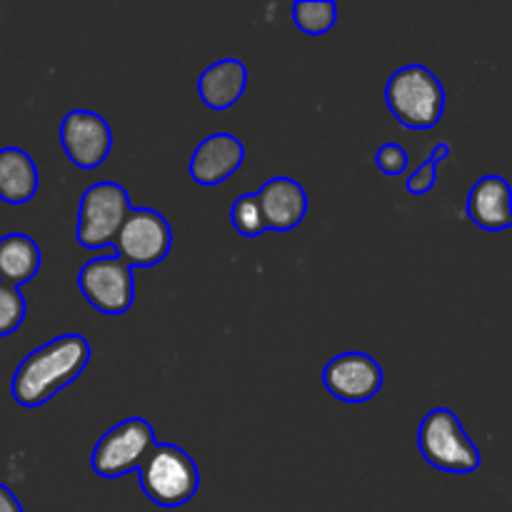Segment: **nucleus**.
<instances>
[{
  "label": "nucleus",
  "mask_w": 512,
  "mask_h": 512,
  "mask_svg": "<svg viewBox=\"0 0 512 512\" xmlns=\"http://www.w3.org/2000/svg\"><path fill=\"white\" fill-rule=\"evenodd\" d=\"M155 433L148 420L128 418L110 428L103 438L95 443L93 465L100 478H120L143 465L145 455L153 450Z\"/></svg>",
  "instance_id": "423d86ee"
},
{
  "label": "nucleus",
  "mask_w": 512,
  "mask_h": 512,
  "mask_svg": "<svg viewBox=\"0 0 512 512\" xmlns=\"http://www.w3.org/2000/svg\"><path fill=\"white\" fill-rule=\"evenodd\" d=\"M0 512H25L20 500L13 495V490L3 483H0Z\"/></svg>",
  "instance_id": "4be33fe9"
},
{
  "label": "nucleus",
  "mask_w": 512,
  "mask_h": 512,
  "mask_svg": "<svg viewBox=\"0 0 512 512\" xmlns=\"http://www.w3.org/2000/svg\"><path fill=\"white\" fill-rule=\"evenodd\" d=\"M468 215L478 228L498 233L512 225V188L503 175H485L470 188Z\"/></svg>",
  "instance_id": "ddd939ff"
},
{
  "label": "nucleus",
  "mask_w": 512,
  "mask_h": 512,
  "mask_svg": "<svg viewBox=\"0 0 512 512\" xmlns=\"http://www.w3.org/2000/svg\"><path fill=\"white\" fill-rule=\"evenodd\" d=\"M293 20L303 33L308 35H323L338 20V5L330 3V0H320V3H300L293 5Z\"/></svg>",
  "instance_id": "f3484780"
},
{
  "label": "nucleus",
  "mask_w": 512,
  "mask_h": 512,
  "mask_svg": "<svg viewBox=\"0 0 512 512\" xmlns=\"http://www.w3.org/2000/svg\"><path fill=\"white\" fill-rule=\"evenodd\" d=\"M230 223H233V228L238 230L243 238H258V235H263L265 230H268V225H265L258 195L255 193L240 195V198L233 203V208H230Z\"/></svg>",
  "instance_id": "a211bd4d"
},
{
  "label": "nucleus",
  "mask_w": 512,
  "mask_h": 512,
  "mask_svg": "<svg viewBox=\"0 0 512 512\" xmlns=\"http://www.w3.org/2000/svg\"><path fill=\"white\" fill-rule=\"evenodd\" d=\"M418 448L428 465L443 473H475L483 463L460 418L448 408L430 410L418 428Z\"/></svg>",
  "instance_id": "20e7f679"
},
{
  "label": "nucleus",
  "mask_w": 512,
  "mask_h": 512,
  "mask_svg": "<svg viewBox=\"0 0 512 512\" xmlns=\"http://www.w3.org/2000/svg\"><path fill=\"white\" fill-rule=\"evenodd\" d=\"M435 180H438V165L433 160H425L418 170L408 178V193L410 195H425L428 190H433Z\"/></svg>",
  "instance_id": "412c9836"
},
{
  "label": "nucleus",
  "mask_w": 512,
  "mask_h": 512,
  "mask_svg": "<svg viewBox=\"0 0 512 512\" xmlns=\"http://www.w3.org/2000/svg\"><path fill=\"white\" fill-rule=\"evenodd\" d=\"M78 288L103 315H123L133 305V270L118 255L93 258L80 268Z\"/></svg>",
  "instance_id": "6e6552de"
},
{
  "label": "nucleus",
  "mask_w": 512,
  "mask_h": 512,
  "mask_svg": "<svg viewBox=\"0 0 512 512\" xmlns=\"http://www.w3.org/2000/svg\"><path fill=\"white\" fill-rule=\"evenodd\" d=\"M40 248L30 235L8 233L0 238V283L20 285L30 283L40 270Z\"/></svg>",
  "instance_id": "dca6fc26"
},
{
  "label": "nucleus",
  "mask_w": 512,
  "mask_h": 512,
  "mask_svg": "<svg viewBox=\"0 0 512 512\" xmlns=\"http://www.w3.org/2000/svg\"><path fill=\"white\" fill-rule=\"evenodd\" d=\"M510 228H512V225H510Z\"/></svg>",
  "instance_id": "b1692460"
},
{
  "label": "nucleus",
  "mask_w": 512,
  "mask_h": 512,
  "mask_svg": "<svg viewBox=\"0 0 512 512\" xmlns=\"http://www.w3.org/2000/svg\"><path fill=\"white\" fill-rule=\"evenodd\" d=\"M383 368L365 353H343L323 370V385L343 403H368L383 388Z\"/></svg>",
  "instance_id": "9d476101"
},
{
  "label": "nucleus",
  "mask_w": 512,
  "mask_h": 512,
  "mask_svg": "<svg viewBox=\"0 0 512 512\" xmlns=\"http://www.w3.org/2000/svg\"><path fill=\"white\" fill-rule=\"evenodd\" d=\"M130 213L128 190L118 183H95L80 198L78 240L95 250L113 245Z\"/></svg>",
  "instance_id": "39448f33"
},
{
  "label": "nucleus",
  "mask_w": 512,
  "mask_h": 512,
  "mask_svg": "<svg viewBox=\"0 0 512 512\" xmlns=\"http://www.w3.org/2000/svg\"><path fill=\"white\" fill-rule=\"evenodd\" d=\"M245 85H248V68L238 58H225L203 70L198 93L208 108L225 110L243 98Z\"/></svg>",
  "instance_id": "4468645a"
},
{
  "label": "nucleus",
  "mask_w": 512,
  "mask_h": 512,
  "mask_svg": "<svg viewBox=\"0 0 512 512\" xmlns=\"http://www.w3.org/2000/svg\"><path fill=\"white\" fill-rule=\"evenodd\" d=\"M60 143L70 163L95 170L105 163L113 148V133L103 115L93 110H70L60 125Z\"/></svg>",
  "instance_id": "1a4fd4ad"
},
{
  "label": "nucleus",
  "mask_w": 512,
  "mask_h": 512,
  "mask_svg": "<svg viewBox=\"0 0 512 512\" xmlns=\"http://www.w3.org/2000/svg\"><path fill=\"white\" fill-rule=\"evenodd\" d=\"M375 163H378V168L385 175L395 178V175H403L405 168H408V153H405L403 145L385 143L380 145L378 155H375Z\"/></svg>",
  "instance_id": "aec40b11"
},
{
  "label": "nucleus",
  "mask_w": 512,
  "mask_h": 512,
  "mask_svg": "<svg viewBox=\"0 0 512 512\" xmlns=\"http://www.w3.org/2000/svg\"><path fill=\"white\" fill-rule=\"evenodd\" d=\"M40 175L35 160L20 148L0 150V200L8 205H23L38 193Z\"/></svg>",
  "instance_id": "2eb2a0df"
},
{
  "label": "nucleus",
  "mask_w": 512,
  "mask_h": 512,
  "mask_svg": "<svg viewBox=\"0 0 512 512\" xmlns=\"http://www.w3.org/2000/svg\"><path fill=\"white\" fill-rule=\"evenodd\" d=\"M118 258L130 268H148L168 258L173 245V230L163 213L153 208H130L118 238H115Z\"/></svg>",
  "instance_id": "0eeeda50"
},
{
  "label": "nucleus",
  "mask_w": 512,
  "mask_h": 512,
  "mask_svg": "<svg viewBox=\"0 0 512 512\" xmlns=\"http://www.w3.org/2000/svg\"><path fill=\"white\" fill-rule=\"evenodd\" d=\"M385 100L390 113L410 130L435 128L445 110L443 83L425 65H405L395 70L385 85Z\"/></svg>",
  "instance_id": "f03ea898"
},
{
  "label": "nucleus",
  "mask_w": 512,
  "mask_h": 512,
  "mask_svg": "<svg viewBox=\"0 0 512 512\" xmlns=\"http://www.w3.org/2000/svg\"><path fill=\"white\" fill-rule=\"evenodd\" d=\"M245 163V148L235 135L213 133L195 148L188 173L200 185H220Z\"/></svg>",
  "instance_id": "9b49d317"
},
{
  "label": "nucleus",
  "mask_w": 512,
  "mask_h": 512,
  "mask_svg": "<svg viewBox=\"0 0 512 512\" xmlns=\"http://www.w3.org/2000/svg\"><path fill=\"white\" fill-rule=\"evenodd\" d=\"M25 298L20 288L0 283V338L15 333L25 320Z\"/></svg>",
  "instance_id": "6ab92c4d"
},
{
  "label": "nucleus",
  "mask_w": 512,
  "mask_h": 512,
  "mask_svg": "<svg viewBox=\"0 0 512 512\" xmlns=\"http://www.w3.org/2000/svg\"><path fill=\"white\" fill-rule=\"evenodd\" d=\"M255 195H258L268 230L285 233V230L298 228L308 213V195H305L303 185L293 178H283V175L270 178Z\"/></svg>",
  "instance_id": "f8f14e48"
},
{
  "label": "nucleus",
  "mask_w": 512,
  "mask_h": 512,
  "mask_svg": "<svg viewBox=\"0 0 512 512\" xmlns=\"http://www.w3.org/2000/svg\"><path fill=\"white\" fill-rule=\"evenodd\" d=\"M448 155H450V145L448 143H440V145H435V150H433V153H430L428 160H433V163L438 165V163H443V160H448Z\"/></svg>",
  "instance_id": "5701e85b"
},
{
  "label": "nucleus",
  "mask_w": 512,
  "mask_h": 512,
  "mask_svg": "<svg viewBox=\"0 0 512 512\" xmlns=\"http://www.w3.org/2000/svg\"><path fill=\"white\" fill-rule=\"evenodd\" d=\"M138 478L145 498L160 508H180L200 488L198 465L178 445L155 443L138 468Z\"/></svg>",
  "instance_id": "7ed1b4c3"
},
{
  "label": "nucleus",
  "mask_w": 512,
  "mask_h": 512,
  "mask_svg": "<svg viewBox=\"0 0 512 512\" xmlns=\"http://www.w3.org/2000/svg\"><path fill=\"white\" fill-rule=\"evenodd\" d=\"M90 345L80 333L60 335L25 355L13 373L10 393L23 408H40L55 393L68 388L85 370Z\"/></svg>",
  "instance_id": "f257e3e1"
}]
</instances>
